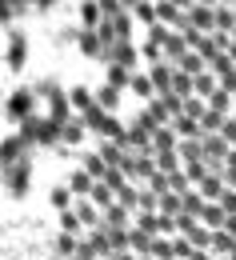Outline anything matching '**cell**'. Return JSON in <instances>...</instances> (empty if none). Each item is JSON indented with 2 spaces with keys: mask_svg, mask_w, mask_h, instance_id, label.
Here are the masks:
<instances>
[{
  "mask_svg": "<svg viewBox=\"0 0 236 260\" xmlns=\"http://www.w3.org/2000/svg\"><path fill=\"white\" fill-rule=\"evenodd\" d=\"M76 20L108 124L236 220V0H80Z\"/></svg>",
  "mask_w": 236,
  "mask_h": 260,
  "instance_id": "cell-1",
  "label": "cell"
}]
</instances>
